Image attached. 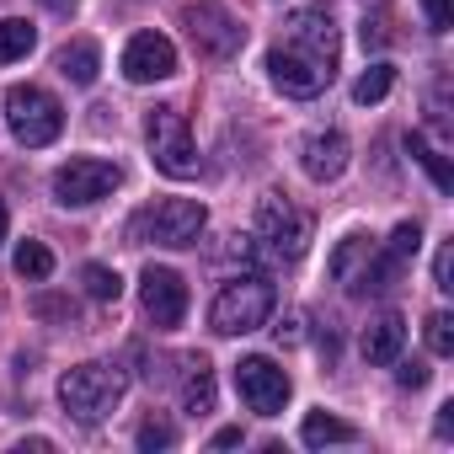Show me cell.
I'll return each instance as SVG.
<instances>
[{
  "label": "cell",
  "mask_w": 454,
  "mask_h": 454,
  "mask_svg": "<svg viewBox=\"0 0 454 454\" xmlns=\"http://www.w3.org/2000/svg\"><path fill=\"white\" fill-rule=\"evenodd\" d=\"M123 390H129V374L113 369V364H75V369L59 374V406H65L75 422H86V427L107 422V417L118 411Z\"/></svg>",
  "instance_id": "6da1fadb"
},
{
  "label": "cell",
  "mask_w": 454,
  "mask_h": 454,
  "mask_svg": "<svg viewBox=\"0 0 454 454\" xmlns=\"http://www.w3.org/2000/svg\"><path fill=\"white\" fill-rule=\"evenodd\" d=\"M273 305H278V294H273L268 278H257V273L252 278H231V284L214 294V305H208V326L219 337H247V332L268 326Z\"/></svg>",
  "instance_id": "7a4b0ae2"
},
{
  "label": "cell",
  "mask_w": 454,
  "mask_h": 454,
  "mask_svg": "<svg viewBox=\"0 0 454 454\" xmlns=\"http://www.w3.org/2000/svg\"><path fill=\"white\" fill-rule=\"evenodd\" d=\"M395 273H401V262L390 257V252H380L369 236H342L337 241V252H332V278L348 289V294H385L390 284H395Z\"/></svg>",
  "instance_id": "3957f363"
},
{
  "label": "cell",
  "mask_w": 454,
  "mask_h": 454,
  "mask_svg": "<svg viewBox=\"0 0 454 454\" xmlns=\"http://www.w3.org/2000/svg\"><path fill=\"white\" fill-rule=\"evenodd\" d=\"M6 123L17 134V145L27 150H43L65 134V107L54 102V91L43 86H12L6 91Z\"/></svg>",
  "instance_id": "277c9868"
},
{
  "label": "cell",
  "mask_w": 454,
  "mask_h": 454,
  "mask_svg": "<svg viewBox=\"0 0 454 454\" xmlns=\"http://www.w3.org/2000/svg\"><path fill=\"white\" fill-rule=\"evenodd\" d=\"M203 224H208V208L198 198H160L134 219V236L155 247H198Z\"/></svg>",
  "instance_id": "5b68a950"
},
{
  "label": "cell",
  "mask_w": 454,
  "mask_h": 454,
  "mask_svg": "<svg viewBox=\"0 0 454 454\" xmlns=\"http://www.w3.org/2000/svg\"><path fill=\"white\" fill-rule=\"evenodd\" d=\"M145 139H150V160L166 176H176V182L198 176V145H192V129L176 107H155L145 118Z\"/></svg>",
  "instance_id": "8992f818"
},
{
  "label": "cell",
  "mask_w": 454,
  "mask_h": 454,
  "mask_svg": "<svg viewBox=\"0 0 454 454\" xmlns=\"http://www.w3.org/2000/svg\"><path fill=\"white\" fill-rule=\"evenodd\" d=\"M257 241H262L273 257L294 262V257H305V247H310V219H305L284 192H268V198L257 203Z\"/></svg>",
  "instance_id": "52a82bcc"
},
{
  "label": "cell",
  "mask_w": 454,
  "mask_h": 454,
  "mask_svg": "<svg viewBox=\"0 0 454 454\" xmlns=\"http://www.w3.org/2000/svg\"><path fill=\"white\" fill-rule=\"evenodd\" d=\"M187 33H192V43H198V54L203 59H236L241 54V43H247V27L224 12V0H198V6H187Z\"/></svg>",
  "instance_id": "ba28073f"
},
{
  "label": "cell",
  "mask_w": 454,
  "mask_h": 454,
  "mask_svg": "<svg viewBox=\"0 0 454 454\" xmlns=\"http://www.w3.org/2000/svg\"><path fill=\"white\" fill-rule=\"evenodd\" d=\"M268 75H273V86H278L284 97L310 102V97H321V91L332 86L337 65H326V59H316V54H305V49H294V43H278V49L268 54Z\"/></svg>",
  "instance_id": "9c48e42d"
},
{
  "label": "cell",
  "mask_w": 454,
  "mask_h": 454,
  "mask_svg": "<svg viewBox=\"0 0 454 454\" xmlns=\"http://www.w3.org/2000/svg\"><path fill=\"white\" fill-rule=\"evenodd\" d=\"M118 182H123V171H118L113 160L81 155V160H70V166L54 171V198H59L65 208H86V203H102Z\"/></svg>",
  "instance_id": "30bf717a"
},
{
  "label": "cell",
  "mask_w": 454,
  "mask_h": 454,
  "mask_svg": "<svg viewBox=\"0 0 454 454\" xmlns=\"http://www.w3.org/2000/svg\"><path fill=\"white\" fill-rule=\"evenodd\" d=\"M236 390H241V401H247V411H257V417H278L284 406H289V374L273 364V358H262V353H252V358H241L236 364Z\"/></svg>",
  "instance_id": "8fae6325"
},
{
  "label": "cell",
  "mask_w": 454,
  "mask_h": 454,
  "mask_svg": "<svg viewBox=\"0 0 454 454\" xmlns=\"http://www.w3.org/2000/svg\"><path fill=\"white\" fill-rule=\"evenodd\" d=\"M139 305H145V316L155 321V332H176L182 316H187V284H182V273L150 262L145 278H139Z\"/></svg>",
  "instance_id": "7c38bea8"
},
{
  "label": "cell",
  "mask_w": 454,
  "mask_h": 454,
  "mask_svg": "<svg viewBox=\"0 0 454 454\" xmlns=\"http://www.w3.org/2000/svg\"><path fill=\"white\" fill-rule=\"evenodd\" d=\"M123 75H129L134 86L171 81V75H176V49H171V38H160V33H134L129 49H123Z\"/></svg>",
  "instance_id": "4fadbf2b"
},
{
  "label": "cell",
  "mask_w": 454,
  "mask_h": 454,
  "mask_svg": "<svg viewBox=\"0 0 454 454\" xmlns=\"http://www.w3.org/2000/svg\"><path fill=\"white\" fill-rule=\"evenodd\" d=\"M284 43H294V49L326 59V65H337V49H342L337 22H332V12H321V6H300V12L284 22Z\"/></svg>",
  "instance_id": "5bb4252c"
},
{
  "label": "cell",
  "mask_w": 454,
  "mask_h": 454,
  "mask_svg": "<svg viewBox=\"0 0 454 454\" xmlns=\"http://www.w3.org/2000/svg\"><path fill=\"white\" fill-rule=\"evenodd\" d=\"M348 160H353V145H348L342 129H321V134H310L305 150H300V166H305L310 182H337V176L348 171Z\"/></svg>",
  "instance_id": "9a60e30c"
},
{
  "label": "cell",
  "mask_w": 454,
  "mask_h": 454,
  "mask_svg": "<svg viewBox=\"0 0 454 454\" xmlns=\"http://www.w3.org/2000/svg\"><path fill=\"white\" fill-rule=\"evenodd\" d=\"M401 348H406V321H401L395 310H385V316H374V321L364 326V358H369V364H395Z\"/></svg>",
  "instance_id": "2e32d148"
},
{
  "label": "cell",
  "mask_w": 454,
  "mask_h": 454,
  "mask_svg": "<svg viewBox=\"0 0 454 454\" xmlns=\"http://www.w3.org/2000/svg\"><path fill=\"white\" fill-rule=\"evenodd\" d=\"M54 65H59V75H65L70 86H91V81L102 75V49H97L91 38H75V43H65V49H59V59H54Z\"/></svg>",
  "instance_id": "e0dca14e"
},
{
  "label": "cell",
  "mask_w": 454,
  "mask_h": 454,
  "mask_svg": "<svg viewBox=\"0 0 454 454\" xmlns=\"http://www.w3.org/2000/svg\"><path fill=\"white\" fill-rule=\"evenodd\" d=\"M300 438H305L310 449H326V443H358V427L342 422V417H332V411H310L305 427H300Z\"/></svg>",
  "instance_id": "ac0fdd59"
},
{
  "label": "cell",
  "mask_w": 454,
  "mask_h": 454,
  "mask_svg": "<svg viewBox=\"0 0 454 454\" xmlns=\"http://www.w3.org/2000/svg\"><path fill=\"white\" fill-rule=\"evenodd\" d=\"M390 86H395V65L374 59V65L353 81V102H358V107H374V102H385V97H390Z\"/></svg>",
  "instance_id": "d6986e66"
},
{
  "label": "cell",
  "mask_w": 454,
  "mask_h": 454,
  "mask_svg": "<svg viewBox=\"0 0 454 454\" xmlns=\"http://www.w3.org/2000/svg\"><path fill=\"white\" fill-rule=\"evenodd\" d=\"M406 155H411V160H417V166L433 176V187H438V192H449V187H454V171H449V160H443V155H438V150H433V145H427L417 129L406 134Z\"/></svg>",
  "instance_id": "ffe728a7"
},
{
  "label": "cell",
  "mask_w": 454,
  "mask_h": 454,
  "mask_svg": "<svg viewBox=\"0 0 454 454\" xmlns=\"http://www.w3.org/2000/svg\"><path fill=\"white\" fill-rule=\"evenodd\" d=\"M33 43H38V27L33 22H0V65H17V59H27L33 54Z\"/></svg>",
  "instance_id": "44dd1931"
},
{
  "label": "cell",
  "mask_w": 454,
  "mask_h": 454,
  "mask_svg": "<svg viewBox=\"0 0 454 454\" xmlns=\"http://www.w3.org/2000/svg\"><path fill=\"white\" fill-rule=\"evenodd\" d=\"M182 411H192V417H208L214 411V374L203 364H192V374L182 385Z\"/></svg>",
  "instance_id": "7402d4cb"
},
{
  "label": "cell",
  "mask_w": 454,
  "mask_h": 454,
  "mask_svg": "<svg viewBox=\"0 0 454 454\" xmlns=\"http://www.w3.org/2000/svg\"><path fill=\"white\" fill-rule=\"evenodd\" d=\"M81 284H86V294H91L97 305H113V300L123 294V278H118L113 268H102V262H86V268H81Z\"/></svg>",
  "instance_id": "603a6c76"
},
{
  "label": "cell",
  "mask_w": 454,
  "mask_h": 454,
  "mask_svg": "<svg viewBox=\"0 0 454 454\" xmlns=\"http://www.w3.org/2000/svg\"><path fill=\"white\" fill-rule=\"evenodd\" d=\"M17 273L33 278V284H43V278L54 273V252H49L43 241H22V247H17Z\"/></svg>",
  "instance_id": "cb8c5ba5"
},
{
  "label": "cell",
  "mask_w": 454,
  "mask_h": 454,
  "mask_svg": "<svg viewBox=\"0 0 454 454\" xmlns=\"http://www.w3.org/2000/svg\"><path fill=\"white\" fill-rule=\"evenodd\" d=\"M422 337H427V353L449 358V353H454V316H449V310H433V316L422 321Z\"/></svg>",
  "instance_id": "d4e9b609"
},
{
  "label": "cell",
  "mask_w": 454,
  "mask_h": 454,
  "mask_svg": "<svg viewBox=\"0 0 454 454\" xmlns=\"http://www.w3.org/2000/svg\"><path fill=\"white\" fill-rule=\"evenodd\" d=\"M171 443H176V427H171V422H160V417L139 422V449H145V454H155V449H171Z\"/></svg>",
  "instance_id": "484cf974"
},
{
  "label": "cell",
  "mask_w": 454,
  "mask_h": 454,
  "mask_svg": "<svg viewBox=\"0 0 454 454\" xmlns=\"http://www.w3.org/2000/svg\"><path fill=\"white\" fill-rule=\"evenodd\" d=\"M417 247H422V231H417V219H411V224H395V231H390V247L385 252L395 262H406V257H417Z\"/></svg>",
  "instance_id": "4316f807"
},
{
  "label": "cell",
  "mask_w": 454,
  "mask_h": 454,
  "mask_svg": "<svg viewBox=\"0 0 454 454\" xmlns=\"http://www.w3.org/2000/svg\"><path fill=\"white\" fill-rule=\"evenodd\" d=\"M433 284H438L443 294L454 289V241H443V247H438V257H433Z\"/></svg>",
  "instance_id": "83f0119b"
},
{
  "label": "cell",
  "mask_w": 454,
  "mask_h": 454,
  "mask_svg": "<svg viewBox=\"0 0 454 454\" xmlns=\"http://www.w3.org/2000/svg\"><path fill=\"white\" fill-rule=\"evenodd\" d=\"M422 12H427V27L433 33H449L454 27V0H422Z\"/></svg>",
  "instance_id": "f1b7e54d"
},
{
  "label": "cell",
  "mask_w": 454,
  "mask_h": 454,
  "mask_svg": "<svg viewBox=\"0 0 454 454\" xmlns=\"http://www.w3.org/2000/svg\"><path fill=\"white\" fill-rule=\"evenodd\" d=\"M427 374H433V369H427L422 358H406V364L395 369V380H401V390H422V385H427Z\"/></svg>",
  "instance_id": "f546056e"
},
{
  "label": "cell",
  "mask_w": 454,
  "mask_h": 454,
  "mask_svg": "<svg viewBox=\"0 0 454 454\" xmlns=\"http://www.w3.org/2000/svg\"><path fill=\"white\" fill-rule=\"evenodd\" d=\"M273 337H278V342H289V348H294V342H300V316H289V321H284V326H273Z\"/></svg>",
  "instance_id": "4dcf8cb0"
},
{
  "label": "cell",
  "mask_w": 454,
  "mask_h": 454,
  "mask_svg": "<svg viewBox=\"0 0 454 454\" xmlns=\"http://www.w3.org/2000/svg\"><path fill=\"white\" fill-rule=\"evenodd\" d=\"M385 43V22H364V49H380Z\"/></svg>",
  "instance_id": "1f68e13d"
},
{
  "label": "cell",
  "mask_w": 454,
  "mask_h": 454,
  "mask_svg": "<svg viewBox=\"0 0 454 454\" xmlns=\"http://www.w3.org/2000/svg\"><path fill=\"white\" fill-rule=\"evenodd\" d=\"M236 443H241V427H219L214 433V449H236Z\"/></svg>",
  "instance_id": "d6a6232c"
},
{
  "label": "cell",
  "mask_w": 454,
  "mask_h": 454,
  "mask_svg": "<svg viewBox=\"0 0 454 454\" xmlns=\"http://www.w3.org/2000/svg\"><path fill=\"white\" fill-rule=\"evenodd\" d=\"M449 433H454V401L438 406V438H449Z\"/></svg>",
  "instance_id": "836d02e7"
},
{
  "label": "cell",
  "mask_w": 454,
  "mask_h": 454,
  "mask_svg": "<svg viewBox=\"0 0 454 454\" xmlns=\"http://www.w3.org/2000/svg\"><path fill=\"white\" fill-rule=\"evenodd\" d=\"M43 6H49V12H54V17H70V12H75V6H81V0H43Z\"/></svg>",
  "instance_id": "e575fe53"
},
{
  "label": "cell",
  "mask_w": 454,
  "mask_h": 454,
  "mask_svg": "<svg viewBox=\"0 0 454 454\" xmlns=\"http://www.w3.org/2000/svg\"><path fill=\"white\" fill-rule=\"evenodd\" d=\"M6 231H12V214H6V203H0V241H6Z\"/></svg>",
  "instance_id": "d590c367"
}]
</instances>
